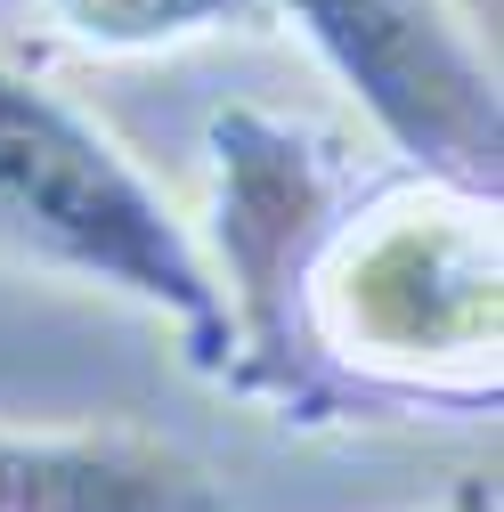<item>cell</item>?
<instances>
[{
	"label": "cell",
	"instance_id": "obj_1",
	"mask_svg": "<svg viewBox=\"0 0 504 512\" xmlns=\"http://www.w3.org/2000/svg\"><path fill=\"white\" fill-rule=\"evenodd\" d=\"M318 366L374 415H488L504 391L496 187L407 163L358 179L301 285Z\"/></svg>",
	"mask_w": 504,
	"mask_h": 512
},
{
	"label": "cell",
	"instance_id": "obj_2",
	"mask_svg": "<svg viewBox=\"0 0 504 512\" xmlns=\"http://www.w3.org/2000/svg\"><path fill=\"white\" fill-rule=\"evenodd\" d=\"M0 252L114 293L179 334V358L228 382V301L155 171L106 122L0 49Z\"/></svg>",
	"mask_w": 504,
	"mask_h": 512
},
{
	"label": "cell",
	"instance_id": "obj_3",
	"mask_svg": "<svg viewBox=\"0 0 504 512\" xmlns=\"http://www.w3.org/2000/svg\"><path fill=\"white\" fill-rule=\"evenodd\" d=\"M366 163L342 131L261 98H236L204 131V261L228 301V382L244 407H261L285 431L366 423V407L318 366L301 326V285L326 228L358 196Z\"/></svg>",
	"mask_w": 504,
	"mask_h": 512
},
{
	"label": "cell",
	"instance_id": "obj_4",
	"mask_svg": "<svg viewBox=\"0 0 504 512\" xmlns=\"http://www.w3.org/2000/svg\"><path fill=\"white\" fill-rule=\"evenodd\" d=\"M318 66L366 106L391 155L496 187L504 106L496 57L464 0H277Z\"/></svg>",
	"mask_w": 504,
	"mask_h": 512
},
{
	"label": "cell",
	"instance_id": "obj_5",
	"mask_svg": "<svg viewBox=\"0 0 504 512\" xmlns=\"http://www.w3.org/2000/svg\"><path fill=\"white\" fill-rule=\"evenodd\" d=\"M0 512H220V488L155 431L0 423Z\"/></svg>",
	"mask_w": 504,
	"mask_h": 512
},
{
	"label": "cell",
	"instance_id": "obj_6",
	"mask_svg": "<svg viewBox=\"0 0 504 512\" xmlns=\"http://www.w3.org/2000/svg\"><path fill=\"white\" fill-rule=\"evenodd\" d=\"M57 41H74L90 57H163L196 49L220 33H269L285 25L277 0H33Z\"/></svg>",
	"mask_w": 504,
	"mask_h": 512
},
{
	"label": "cell",
	"instance_id": "obj_7",
	"mask_svg": "<svg viewBox=\"0 0 504 512\" xmlns=\"http://www.w3.org/2000/svg\"><path fill=\"white\" fill-rule=\"evenodd\" d=\"M407 512H496V480L488 472H456L431 504H407Z\"/></svg>",
	"mask_w": 504,
	"mask_h": 512
}]
</instances>
